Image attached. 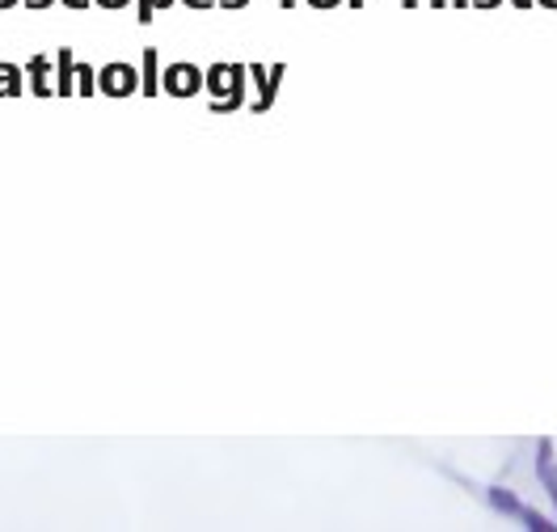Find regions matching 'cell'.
<instances>
[{
	"instance_id": "ba28073f",
	"label": "cell",
	"mask_w": 557,
	"mask_h": 532,
	"mask_svg": "<svg viewBox=\"0 0 557 532\" xmlns=\"http://www.w3.org/2000/svg\"><path fill=\"white\" fill-rule=\"evenodd\" d=\"M4 4H13V0H0V9H4Z\"/></svg>"
},
{
	"instance_id": "8fae6325",
	"label": "cell",
	"mask_w": 557,
	"mask_h": 532,
	"mask_svg": "<svg viewBox=\"0 0 557 532\" xmlns=\"http://www.w3.org/2000/svg\"><path fill=\"white\" fill-rule=\"evenodd\" d=\"M549 4H557V0H549Z\"/></svg>"
},
{
	"instance_id": "30bf717a",
	"label": "cell",
	"mask_w": 557,
	"mask_h": 532,
	"mask_svg": "<svg viewBox=\"0 0 557 532\" xmlns=\"http://www.w3.org/2000/svg\"><path fill=\"white\" fill-rule=\"evenodd\" d=\"M195 4H208V0H195Z\"/></svg>"
},
{
	"instance_id": "5b68a950",
	"label": "cell",
	"mask_w": 557,
	"mask_h": 532,
	"mask_svg": "<svg viewBox=\"0 0 557 532\" xmlns=\"http://www.w3.org/2000/svg\"><path fill=\"white\" fill-rule=\"evenodd\" d=\"M98 4H106V9H123L127 0H98Z\"/></svg>"
},
{
	"instance_id": "9c48e42d",
	"label": "cell",
	"mask_w": 557,
	"mask_h": 532,
	"mask_svg": "<svg viewBox=\"0 0 557 532\" xmlns=\"http://www.w3.org/2000/svg\"><path fill=\"white\" fill-rule=\"evenodd\" d=\"M549 495H554V507H557V491H549Z\"/></svg>"
},
{
	"instance_id": "7a4b0ae2",
	"label": "cell",
	"mask_w": 557,
	"mask_h": 532,
	"mask_svg": "<svg viewBox=\"0 0 557 532\" xmlns=\"http://www.w3.org/2000/svg\"><path fill=\"white\" fill-rule=\"evenodd\" d=\"M165 85H170V94H195L199 89V72L190 69H170V76H165Z\"/></svg>"
},
{
	"instance_id": "3957f363",
	"label": "cell",
	"mask_w": 557,
	"mask_h": 532,
	"mask_svg": "<svg viewBox=\"0 0 557 532\" xmlns=\"http://www.w3.org/2000/svg\"><path fill=\"white\" fill-rule=\"evenodd\" d=\"M102 81H106V94H127V89L136 85V72L132 69H106Z\"/></svg>"
},
{
	"instance_id": "52a82bcc",
	"label": "cell",
	"mask_w": 557,
	"mask_h": 532,
	"mask_svg": "<svg viewBox=\"0 0 557 532\" xmlns=\"http://www.w3.org/2000/svg\"><path fill=\"white\" fill-rule=\"evenodd\" d=\"M313 4H334V0H313Z\"/></svg>"
},
{
	"instance_id": "6da1fadb",
	"label": "cell",
	"mask_w": 557,
	"mask_h": 532,
	"mask_svg": "<svg viewBox=\"0 0 557 532\" xmlns=\"http://www.w3.org/2000/svg\"><path fill=\"white\" fill-rule=\"evenodd\" d=\"M490 507H494V511H503V516H520L523 520V511H528V507H523L520 498L511 495V491H507V486H490Z\"/></svg>"
},
{
	"instance_id": "277c9868",
	"label": "cell",
	"mask_w": 557,
	"mask_h": 532,
	"mask_svg": "<svg viewBox=\"0 0 557 532\" xmlns=\"http://www.w3.org/2000/svg\"><path fill=\"white\" fill-rule=\"evenodd\" d=\"M157 4H170V0H157ZM148 17H152V0L144 4V17H139V22H148Z\"/></svg>"
},
{
	"instance_id": "8992f818",
	"label": "cell",
	"mask_w": 557,
	"mask_h": 532,
	"mask_svg": "<svg viewBox=\"0 0 557 532\" xmlns=\"http://www.w3.org/2000/svg\"><path fill=\"white\" fill-rule=\"evenodd\" d=\"M64 4H72V9H81V4H89V0H64Z\"/></svg>"
}]
</instances>
